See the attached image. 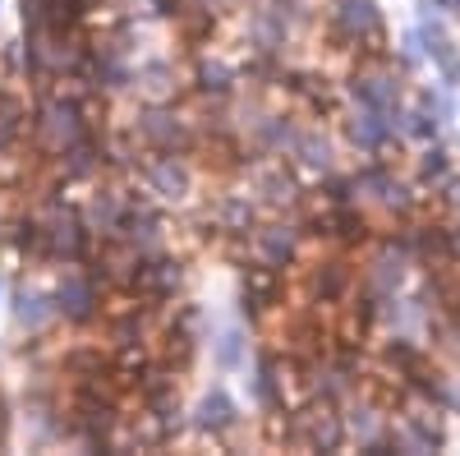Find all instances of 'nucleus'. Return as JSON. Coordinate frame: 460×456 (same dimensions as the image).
Returning a JSON list of instances; mask_svg holds the SVG:
<instances>
[{
	"label": "nucleus",
	"instance_id": "obj_7",
	"mask_svg": "<svg viewBox=\"0 0 460 456\" xmlns=\"http://www.w3.org/2000/svg\"><path fill=\"white\" fill-rule=\"evenodd\" d=\"M152 184H157L166 199H184V189H189V171H184L175 157H162L157 166H152Z\"/></svg>",
	"mask_w": 460,
	"mask_h": 456
},
{
	"label": "nucleus",
	"instance_id": "obj_8",
	"mask_svg": "<svg viewBox=\"0 0 460 456\" xmlns=\"http://www.w3.org/2000/svg\"><path fill=\"white\" fill-rule=\"evenodd\" d=\"M235 425V406L226 401V392H212L199 401V429H226Z\"/></svg>",
	"mask_w": 460,
	"mask_h": 456
},
{
	"label": "nucleus",
	"instance_id": "obj_12",
	"mask_svg": "<svg viewBox=\"0 0 460 456\" xmlns=\"http://www.w3.org/2000/svg\"><path fill=\"white\" fill-rule=\"evenodd\" d=\"M212 5H221V0H212Z\"/></svg>",
	"mask_w": 460,
	"mask_h": 456
},
{
	"label": "nucleus",
	"instance_id": "obj_5",
	"mask_svg": "<svg viewBox=\"0 0 460 456\" xmlns=\"http://www.w3.org/2000/svg\"><path fill=\"white\" fill-rule=\"evenodd\" d=\"M405 249H396V245H382V254L373 258V268H368V286L377 291V295H396L401 291V282H405Z\"/></svg>",
	"mask_w": 460,
	"mask_h": 456
},
{
	"label": "nucleus",
	"instance_id": "obj_4",
	"mask_svg": "<svg viewBox=\"0 0 460 456\" xmlns=\"http://www.w3.org/2000/svg\"><path fill=\"white\" fill-rule=\"evenodd\" d=\"M419 37H424V56L442 69V79L456 84L460 79V51H456V42L447 37V28L442 23H424V28H419Z\"/></svg>",
	"mask_w": 460,
	"mask_h": 456
},
{
	"label": "nucleus",
	"instance_id": "obj_9",
	"mask_svg": "<svg viewBox=\"0 0 460 456\" xmlns=\"http://www.w3.org/2000/svg\"><path fill=\"white\" fill-rule=\"evenodd\" d=\"M295 157H304V166H314V171H327L332 166V143L323 134H299L295 139Z\"/></svg>",
	"mask_w": 460,
	"mask_h": 456
},
{
	"label": "nucleus",
	"instance_id": "obj_3",
	"mask_svg": "<svg viewBox=\"0 0 460 456\" xmlns=\"http://www.w3.org/2000/svg\"><path fill=\"white\" fill-rule=\"evenodd\" d=\"M355 97L364 106H377V111H396L401 102V79L392 69H364L359 79H355Z\"/></svg>",
	"mask_w": 460,
	"mask_h": 456
},
{
	"label": "nucleus",
	"instance_id": "obj_1",
	"mask_svg": "<svg viewBox=\"0 0 460 456\" xmlns=\"http://www.w3.org/2000/svg\"><path fill=\"white\" fill-rule=\"evenodd\" d=\"M345 130H350V143H355V148L382 152V148L396 139L401 125H396V111H377V106H364V102H359V111L350 116V125H345Z\"/></svg>",
	"mask_w": 460,
	"mask_h": 456
},
{
	"label": "nucleus",
	"instance_id": "obj_10",
	"mask_svg": "<svg viewBox=\"0 0 460 456\" xmlns=\"http://www.w3.org/2000/svg\"><path fill=\"white\" fill-rule=\"evenodd\" d=\"M419 166H424V180H447V175H451L447 148H429V152H424V162H419Z\"/></svg>",
	"mask_w": 460,
	"mask_h": 456
},
{
	"label": "nucleus",
	"instance_id": "obj_2",
	"mask_svg": "<svg viewBox=\"0 0 460 456\" xmlns=\"http://www.w3.org/2000/svg\"><path fill=\"white\" fill-rule=\"evenodd\" d=\"M332 28L345 37V42H364V37H373V32L382 28V19H377L373 0H336Z\"/></svg>",
	"mask_w": 460,
	"mask_h": 456
},
{
	"label": "nucleus",
	"instance_id": "obj_11",
	"mask_svg": "<svg viewBox=\"0 0 460 456\" xmlns=\"http://www.w3.org/2000/svg\"><path fill=\"white\" fill-rule=\"evenodd\" d=\"M221 364H226V369L240 364V332H226V336H221Z\"/></svg>",
	"mask_w": 460,
	"mask_h": 456
},
{
	"label": "nucleus",
	"instance_id": "obj_6",
	"mask_svg": "<svg viewBox=\"0 0 460 456\" xmlns=\"http://www.w3.org/2000/svg\"><path fill=\"white\" fill-rule=\"evenodd\" d=\"M258 249L267 254V263L286 268V263L295 258V226H267V231L258 236Z\"/></svg>",
	"mask_w": 460,
	"mask_h": 456
}]
</instances>
